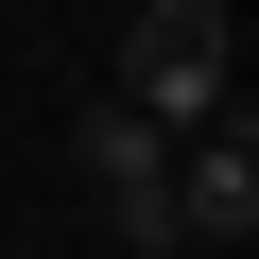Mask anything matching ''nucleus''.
<instances>
[{"instance_id": "nucleus-2", "label": "nucleus", "mask_w": 259, "mask_h": 259, "mask_svg": "<svg viewBox=\"0 0 259 259\" xmlns=\"http://www.w3.org/2000/svg\"><path fill=\"white\" fill-rule=\"evenodd\" d=\"M69 173L104 190V225L139 242V259H173V242H190V225H173V139H156L139 104H87V121H69Z\"/></svg>"}, {"instance_id": "nucleus-1", "label": "nucleus", "mask_w": 259, "mask_h": 259, "mask_svg": "<svg viewBox=\"0 0 259 259\" xmlns=\"http://www.w3.org/2000/svg\"><path fill=\"white\" fill-rule=\"evenodd\" d=\"M121 104L190 156L225 121V0H139V18H121Z\"/></svg>"}, {"instance_id": "nucleus-3", "label": "nucleus", "mask_w": 259, "mask_h": 259, "mask_svg": "<svg viewBox=\"0 0 259 259\" xmlns=\"http://www.w3.org/2000/svg\"><path fill=\"white\" fill-rule=\"evenodd\" d=\"M173 225H190V242H259V121H242V104L173 156Z\"/></svg>"}, {"instance_id": "nucleus-4", "label": "nucleus", "mask_w": 259, "mask_h": 259, "mask_svg": "<svg viewBox=\"0 0 259 259\" xmlns=\"http://www.w3.org/2000/svg\"><path fill=\"white\" fill-rule=\"evenodd\" d=\"M104 18H139V0H104Z\"/></svg>"}]
</instances>
